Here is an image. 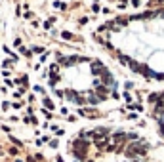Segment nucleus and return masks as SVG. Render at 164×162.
Instances as JSON below:
<instances>
[{
  "instance_id": "obj_1",
  "label": "nucleus",
  "mask_w": 164,
  "mask_h": 162,
  "mask_svg": "<svg viewBox=\"0 0 164 162\" xmlns=\"http://www.w3.org/2000/svg\"><path fill=\"white\" fill-rule=\"evenodd\" d=\"M130 27V50L122 61L145 78L164 84V10L141 13L124 23Z\"/></svg>"
},
{
  "instance_id": "obj_2",
  "label": "nucleus",
  "mask_w": 164,
  "mask_h": 162,
  "mask_svg": "<svg viewBox=\"0 0 164 162\" xmlns=\"http://www.w3.org/2000/svg\"><path fill=\"white\" fill-rule=\"evenodd\" d=\"M151 112H153L155 122H157V128L160 132V136L164 137V92L155 94L151 97Z\"/></svg>"
}]
</instances>
